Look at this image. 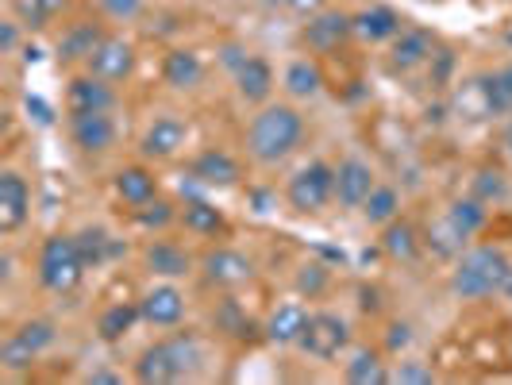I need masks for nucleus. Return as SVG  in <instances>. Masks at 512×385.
I'll return each mask as SVG.
<instances>
[{"label":"nucleus","instance_id":"1","mask_svg":"<svg viewBox=\"0 0 512 385\" xmlns=\"http://www.w3.org/2000/svg\"><path fill=\"white\" fill-rule=\"evenodd\" d=\"M305 131H308V124L297 104L270 101L251 116V124L243 131V147H247V158H251L255 166L274 170V166H282V162H289L293 154L301 151Z\"/></svg>","mask_w":512,"mask_h":385},{"label":"nucleus","instance_id":"2","mask_svg":"<svg viewBox=\"0 0 512 385\" xmlns=\"http://www.w3.org/2000/svg\"><path fill=\"white\" fill-rule=\"evenodd\" d=\"M512 282V258L497 243H470L451 266V293L459 301H489L505 297Z\"/></svg>","mask_w":512,"mask_h":385},{"label":"nucleus","instance_id":"3","mask_svg":"<svg viewBox=\"0 0 512 385\" xmlns=\"http://www.w3.org/2000/svg\"><path fill=\"white\" fill-rule=\"evenodd\" d=\"M197 366H201V339L193 332H174L139 351L131 378L143 385H174L193 378Z\"/></svg>","mask_w":512,"mask_h":385},{"label":"nucleus","instance_id":"4","mask_svg":"<svg viewBox=\"0 0 512 385\" xmlns=\"http://www.w3.org/2000/svg\"><path fill=\"white\" fill-rule=\"evenodd\" d=\"M85 258L77 251L74 231H54L39 243V255H35V278L39 285L54 293V297H70L85 282Z\"/></svg>","mask_w":512,"mask_h":385},{"label":"nucleus","instance_id":"5","mask_svg":"<svg viewBox=\"0 0 512 385\" xmlns=\"http://www.w3.org/2000/svg\"><path fill=\"white\" fill-rule=\"evenodd\" d=\"M285 205L297 216H324L335 205V162L308 158L285 181Z\"/></svg>","mask_w":512,"mask_h":385},{"label":"nucleus","instance_id":"6","mask_svg":"<svg viewBox=\"0 0 512 385\" xmlns=\"http://www.w3.org/2000/svg\"><path fill=\"white\" fill-rule=\"evenodd\" d=\"M351 39H355V12H347V8H324V12H316V16H308L301 31H297V47L312 58H332V54L347 51L351 47Z\"/></svg>","mask_w":512,"mask_h":385},{"label":"nucleus","instance_id":"7","mask_svg":"<svg viewBox=\"0 0 512 385\" xmlns=\"http://www.w3.org/2000/svg\"><path fill=\"white\" fill-rule=\"evenodd\" d=\"M347 347H351V320L343 312H332V308L312 312L305 335L297 343V351L316 362H335Z\"/></svg>","mask_w":512,"mask_h":385},{"label":"nucleus","instance_id":"8","mask_svg":"<svg viewBox=\"0 0 512 385\" xmlns=\"http://www.w3.org/2000/svg\"><path fill=\"white\" fill-rule=\"evenodd\" d=\"M197 274L208 289H220V293H231V289H243V285L255 282V258L235 251L228 243H216L208 247L205 255L197 258Z\"/></svg>","mask_w":512,"mask_h":385},{"label":"nucleus","instance_id":"9","mask_svg":"<svg viewBox=\"0 0 512 385\" xmlns=\"http://www.w3.org/2000/svg\"><path fill=\"white\" fill-rule=\"evenodd\" d=\"M185 143H189V120L178 112H158L151 124L139 131L135 151L143 162L158 166V162H174L185 151Z\"/></svg>","mask_w":512,"mask_h":385},{"label":"nucleus","instance_id":"10","mask_svg":"<svg viewBox=\"0 0 512 385\" xmlns=\"http://www.w3.org/2000/svg\"><path fill=\"white\" fill-rule=\"evenodd\" d=\"M139 308H143V324H151L158 332H170L178 328L189 312V297L178 282H166V278H154V285H147L139 293Z\"/></svg>","mask_w":512,"mask_h":385},{"label":"nucleus","instance_id":"11","mask_svg":"<svg viewBox=\"0 0 512 385\" xmlns=\"http://www.w3.org/2000/svg\"><path fill=\"white\" fill-rule=\"evenodd\" d=\"M436 51H439L436 31H428V27L420 24H405V31L389 43L385 62H389L393 74H416V70H428V62L436 58Z\"/></svg>","mask_w":512,"mask_h":385},{"label":"nucleus","instance_id":"12","mask_svg":"<svg viewBox=\"0 0 512 385\" xmlns=\"http://www.w3.org/2000/svg\"><path fill=\"white\" fill-rule=\"evenodd\" d=\"M66 135H70V143H74L77 154H85V158H101L116 147V120H112V112H81V116H66Z\"/></svg>","mask_w":512,"mask_h":385},{"label":"nucleus","instance_id":"13","mask_svg":"<svg viewBox=\"0 0 512 385\" xmlns=\"http://www.w3.org/2000/svg\"><path fill=\"white\" fill-rule=\"evenodd\" d=\"M135 66H139L135 39L120 35V31H108V35H104V43L97 47V54L89 58V66H85V70L104 77V81H112V85H124V81H131Z\"/></svg>","mask_w":512,"mask_h":385},{"label":"nucleus","instance_id":"14","mask_svg":"<svg viewBox=\"0 0 512 385\" xmlns=\"http://www.w3.org/2000/svg\"><path fill=\"white\" fill-rule=\"evenodd\" d=\"M374 185H378V174H374V166L366 158L347 154V158L335 162V205L343 212H355V208L366 205Z\"/></svg>","mask_w":512,"mask_h":385},{"label":"nucleus","instance_id":"15","mask_svg":"<svg viewBox=\"0 0 512 385\" xmlns=\"http://www.w3.org/2000/svg\"><path fill=\"white\" fill-rule=\"evenodd\" d=\"M139 262H143V270H147L151 278H166V282H181V278L197 274V258H193V251H185L181 243L162 239V235H154L151 243L139 251Z\"/></svg>","mask_w":512,"mask_h":385},{"label":"nucleus","instance_id":"16","mask_svg":"<svg viewBox=\"0 0 512 385\" xmlns=\"http://www.w3.org/2000/svg\"><path fill=\"white\" fill-rule=\"evenodd\" d=\"M62 108H66V116H81V112H112V108H116V85L97 74H89V70H77V74L66 81Z\"/></svg>","mask_w":512,"mask_h":385},{"label":"nucleus","instance_id":"17","mask_svg":"<svg viewBox=\"0 0 512 385\" xmlns=\"http://www.w3.org/2000/svg\"><path fill=\"white\" fill-rule=\"evenodd\" d=\"M104 35H108V27H104L101 20H77V24H70L58 35V47H54L58 66H66V70H85L89 58H93L97 47L104 43Z\"/></svg>","mask_w":512,"mask_h":385},{"label":"nucleus","instance_id":"18","mask_svg":"<svg viewBox=\"0 0 512 385\" xmlns=\"http://www.w3.org/2000/svg\"><path fill=\"white\" fill-rule=\"evenodd\" d=\"M31 220V185L16 166L0 170V235H16Z\"/></svg>","mask_w":512,"mask_h":385},{"label":"nucleus","instance_id":"19","mask_svg":"<svg viewBox=\"0 0 512 385\" xmlns=\"http://www.w3.org/2000/svg\"><path fill=\"white\" fill-rule=\"evenodd\" d=\"M189 178L201 189H235L243 181V162L224 147H205L189 162Z\"/></svg>","mask_w":512,"mask_h":385},{"label":"nucleus","instance_id":"20","mask_svg":"<svg viewBox=\"0 0 512 385\" xmlns=\"http://www.w3.org/2000/svg\"><path fill=\"white\" fill-rule=\"evenodd\" d=\"M162 189H158V174H154L151 162H128V166H120L116 174H112V197L124 205V212H131V208L147 205V201H154Z\"/></svg>","mask_w":512,"mask_h":385},{"label":"nucleus","instance_id":"21","mask_svg":"<svg viewBox=\"0 0 512 385\" xmlns=\"http://www.w3.org/2000/svg\"><path fill=\"white\" fill-rule=\"evenodd\" d=\"M405 16L393 4H366L355 12V39L366 47H389L401 31H405Z\"/></svg>","mask_w":512,"mask_h":385},{"label":"nucleus","instance_id":"22","mask_svg":"<svg viewBox=\"0 0 512 385\" xmlns=\"http://www.w3.org/2000/svg\"><path fill=\"white\" fill-rule=\"evenodd\" d=\"M231 85H235V97L243 104H262L274 101V89H278V74H274V66H270V58H262V54H251L235 74H231Z\"/></svg>","mask_w":512,"mask_h":385},{"label":"nucleus","instance_id":"23","mask_svg":"<svg viewBox=\"0 0 512 385\" xmlns=\"http://www.w3.org/2000/svg\"><path fill=\"white\" fill-rule=\"evenodd\" d=\"M324 85H328V77H324V62H320V58H312V54L293 58V62L282 70V93L293 104L316 101V97L324 93Z\"/></svg>","mask_w":512,"mask_h":385},{"label":"nucleus","instance_id":"24","mask_svg":"<svg viewBox=\"0 0 512 385\" xmlns=\"http://www.w3.org/2000/svg\"><path fill=\"white\" fill-rule=\"evenodd\" d=\"M308 316L312 312L301 301H278L270 308V316L262 320V339L274 347H297L308 328Z\"/></svg>","mask_w":512,"mask_h":385},{"label":"nucleus","instance_id":"25","mask_svg":"<svg viewBox=\"0 0 512 385\" xmlns=\"http://www.w3.org/2000/svg\"><path fill=\"white\" fill-rule=\"evenodd\" d=\"M205 58L193 47H174L162 58V85L174 89V93H193L205 85Z\"/></svg>","mask_w":512,"mask_h":385},{"label":"nucleus","instance_id":"26","mask_svg":"<svg viewBox=\"0 0 512 385\" xmlns=\"http://www.w3.org/2000/svg\"><path fill=\"white\" fill-rule=\"evenodd\" d=\"M382 231V239H378V251H382L389 262H401V266H412L416 258L424 255V235L420 228L412 224L409 216H397V220H389Z\"/></svg>","mask_w":512,"mask_h":385},{"label":"nucleus","instance_id":"27","mask_svg":"<svg viewBox=\"0 0 512 385\" xmlns=\"http://www.w3.org/2000/svg\"><path fill=\"white\" fill-rule=\"evenodd\" d=\"M178 224L197 239H228L231 235V220L224 216V208H216L205 197H185Z\"/></svg>","mask_w":512,"mask_h":385},{"label":"nucleus","instance_id":"28","mask_svg":"<svg viewBox=\"0 0 512 385\" xmlns=\"http://www.w3.org/2000/svg\"><path fill=\"white\" fill-rule=\"evenodd\" d=\"M139 324H143L139 297H135V301H108V305L97 312V320H93V332H97L101 343H120V339H128Z\"/></svg>","mask_w":512,"mask_h":385},{"label":"nucleus","instance_id":"29","mask_svg":"<svg viewBox=\"0 0 512 385\" xmlns=\"http://www.w3.org/2000/svg\"><path fill=\"white\" fill-rule=\"evenodd\" d=\"M343 382L351 385H389V355L382 347H355L343 362Z\"/></svg>","mask_w":512,"mask_h":385},{"label":"nucleus","instance_id":"30","mask_svg":"<svg viewBox=\"0 0 512 385\" xmlns=\"http://www.w3.org/2000/svg\"><path fill=\"white\" fill-rule=\"evenodd\" d=\"M443 216H447V224L459 231L466 243L489 231V205H486V201H478L474 193H466V197H455V201L447 205V212H443Z\"/></svg>","mask_w":512,"mask_h":385},{"label":"nucleus","instance_id":"31","mask_svg":"<svg viewBox=\"0 0 512 385\" xmlns=\"http://www.w3.org/2000/svg\"><path fill=\"white\" fill-rule=\"evenodd\" d=\"M401 208H405L401 189H397V185H389V181H378V185H374V193L366 197V205H362L359 212H362V220H366L370 228H385L389 220L405 216Z\"/></svg>","mask_w":512,"mask_h":385},{"label":"nucleus","instance_id":"32","mask_svg":"<svg viewBox=\"0 0 512 385\" xmlns=\"http://www.w3.org/2000/svg\"><path fill=\"white\" fill-rule=\"evenodd\" d=\"M128 220L135 224L139 231H151V235H162L166 228H174L181 220V205L178 201H170V197H154V201H147V205L131 208Z\"/></svg>","mask_w":512,"mask_h":385},{"label":"nucleus","instance_id":"33","mask_svg":"<svg viewBox=\"0 0 512 385\" xmlns=\"http://www.w3.org/2000/svg\"><path fill=\"white\" fill-rule=\"evenodd\" d=\"M74 239H77V251H81V258H85L89 270L104 266V262L112 258V251H116V239H112L108 228H101V224H85V228H77Z\"/></svg>","mask_w":512,"mask_h":385},{"label":"nucleus","instance_id":"34","mask_svg":"<svg viewBox=\"0 0 512 385\" xmlns=\"http://www.w3.org/2000/svg\"><path fill=\"white\" fill-rule=\"evenodd\" d=\"M478 85H482V97H486L489 116H512V81L505 77V70L478 74Z\"/></svg>","mask_w":512,"mask_h":385},{"label":"nucleus","instance_id":"35","mask_svg":"<svg viewBox=\"0 0 512 385\" xmlns=\"http://www.w3.org/2000/svg\"><path fill=\"white\" fill-rule=\"evenodd\" d=\"M12 332H16V339L24 343L27 351H35L39 359L51 351L54 339H58V328H54V320H47V316H31V320H24V324L12 328Z\"/></svg>","mask_w":512,"mask_h":385},{"label":"nucleus","instance_id":"36","mask_svg":"<svg viewBox=\"0 0 512 385\" xmlns=\"http://www.w3.org/2000/svg\"><path fill=\"white\" fill-rule=\"evenodd\" d=\"M439 382L436 366L428 359H412V355H397V362H389V385H432Z\"/></svg>","mask_w":512,"mask_h":385},{"label":"nucleus","instance_id":"37","mask_svg":"<svg viewBox=\"0 0 512 385\" xmlns=\"http://www.w3.org/2000/svg\"><path fill=\"white\" fill-rule=\"evenodd\" d=\"M470 193L478 197V201H486L489 208L501 205L505 197H509V178H505V170H497V166H482L474 181H470Z\"/></svg>","mask_w":512,"mask_h":385},{"label":"nucleus","instance_id":"38","mask_svg":"<svg viewBox=\"0 0 512 385\" xmlns=\"http://www.w3.org/2000/svg\"><path fill=\"white\" fill-rule=\"evenodd\" d=\"M35 362H39V355L27 351L24 343L16 339V332L4 335V343H0V370H4V374H27Z\"/></svg>","mask_w":512,"mask_h":385},{"label":"nucleus","instance_id":"39","mask_svg":"<svg viewBox=\"0 0 512 385\" xmlns=\"http://www.w3.org/2000/svg\"><path fill=\"white\" fill-rule=\"evenodd\" d=\"M328 285H332V266H324V262H305L297 270V293L301 297H320V293H328Z\"/></svg>","mask_w":512,"mask_h":385},{"label":"nucleus","instance_id":"40","mask_svg":"<svg viewBox=\"0 0 512 385\" xmlns=\"http://www.w3.org/2000/svg\"><path fill=\"white\" fill-rule=\"evenodd\" d=\"M412 343H416V328H412L409 320H389L385 324V335H382V351L389 359H397V355H405Z\"/></svg>","mask_w":512,"mask_h":385},{"label":"nucleus","instance_id":"41","mask_svg":"<svg viewBox=\"0 0 512 385\" xmlns=\"http://www.w3.org/2000/svg\"><path fill=\"white\" fill-rule=\"evenodd\" d=\"M12 16H16L27 31H47V27L54 24V16L39 0H12Z\"/></svg>","mask_w":512,"mask_h":385},{"label":"nucleus","instance_id":"42","mask_svg":"<svg viewBox=\"0 0 512 385\" xmlns=\"http://www.w3.org/2000/svg\"><path fill=\"white\" fill-rule=\"evenodd\" d=\"M97 4L104 20H116V24H128L143 12V0H97Z\"/></svg>","mask_w":512,"mask_h":385},{"label":"nucleus","instance_id":"43","mask_svg":"<svg viewBox=\"0 0 512 385\" xmlns=\"http://www.w3.org/2000/svg\"><path fill=\"white\" fill-rule=\"evenodd\" d=\"M20 20L16 16H8V20H0V54H16L20 47Z\"/></svg>","mask_w":512,"mask_h":385},{"label":"nucleus","instance_id":"44","mask_svg":"<svg viewBox=\"0 0 512 385\" xmlns=\"http://www.w3.org/2000/svg\"><path fill=\"white\" fill-rule=\"evenodd\" d=\"M451 66H455V54L447 51V47H439L436 58L428 62V74H432V81H436V85H447V74H451Z\"/></svg>","mask_w":512,"mask_h":385},{"label":"nucleus","instance_id":"45","mask_svg":"<svg viewBox=\"0 0 512 385\" xmlns=\"http://www.w3.org/2000/svg\"><path fill=\"white\" fill-rule=\"evenodd\" d=\"M24 108H27V116H31L39 128H51V124H54V108L43 101V97H27Z\"/></svg>","mask_w":512,"mask_h":385},{"label":"nucleus","instance_id":"46","mask_svg":"<svg viewBox=\"0 0 512 385\" xmlns=\"http://www.w3.org/2000/svg\"><path fill=\"white\" fill-rule=\"evenodd\" d=\"M247 58H251V51H247V47H239V43H224V47H220V62H224V70H228V74H235Z\"/></svg>","mask_w":512,"mask_h":385},{"label":"nucleus","instance_id":"47","mask_svg":"<svg viewBox=\"0 0 512 385\" xmlns=\"http://www.w3.org/2000/svg\"><path fill=\"white\" fill-rule=\"evenodd\" d=\"M285 8H289L293 16H301V20H308V16L324 12V8H328V0H285Z\"/></svg>","mask_w":512,"mask_h":385},{"label":"nucleus","instance_id":"48","mask_svg":"<svg viewBox=\"0 0 512 385\" xmlns=\"http://www.w3.org/2000/svg\"><path fill=\"white\" fill-rule=\"evenodd\" d=\"M85 382L89 385H120L124 382V374H116V370H89V374H85Z\"/></svg>","mask_w":512,"mask_h":385},{"label":"nucleus","instance_id":"49","mask_svg":"<svg viewBox=\"0 0 512 385\" xmlns=\"http://www.w3.org/2000/svg\"><path fill=\"white\" fill-rule=\"evenodd\" d=\"M359 297H362V308H366V312H378V308H382V293H378L374 285H362Z\"/></svg>","mask_w":512,"mask_h":385},{"label":"nucleus","instance_id":"50","mask_svg":"<svg viewBox=\"0 0 512 385\" xmlns=\"http://www.w3.org/2000/svg\"><path fill=\"white\" fill-rule=\"evenodd\" d=\"M39 4H43V8H47V12H51L54 20H58V16H62V12H66V8H70V0H39Z\"/></svg>","mask_w":512,"mask_h":385},{"label":"nucleus","instance_id":"51","mask_svg":"<svg viewBox=\"0 0 512 385\" xmlns=\"http://www.w3.org/2000/svg\"><path fill=\"white\" fill-rule=\"evenodd\" d=\"M501 143H505V151L512 154V116H509V124H505V139H501Z\"/></svg>","mask_w":512,"mask_h":385},{"label":"nucleus","instance_id":"52","mask_svg":"<svg viewBox=\"0 0 512 385\" xmlns=\"http://www.w3.org/2000/svg\"><path fill=\"white\" fill-rule=\"evenodd\" d=\"M266 8H285V0H262Z\"/></svg>","mask_w":512,"mask_h":385},{"label":"nucleus","instance_id":"53","mask_svg":"<svg viewBox=\"0 0 512 385\" xmlns=\"http://www.w3.org/2000/svg\"><path fill=\"white\" fill-rule=\"evenodd\" d=\"M505 297H509V301H512V282H509V289H505Z\"/></svg>","mask_w":512,"mask_h":385}]
</instances>
